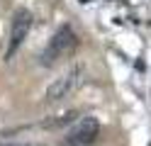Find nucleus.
Masks as SVG:
<instances>
[{
  "instance_id": "obj_7",
  "label": "nucleus",
  "mask_w": 151,
  "mask_h": 146,
  "mask_svg": "<svg viewBox=\"0 0 151 146\" xmlns=\"http://www.w3.org/2000/svg\"><path fill=\"white\" fill-rule=\"evenodd\" d=\"M81 3H88V0H81Z\"/></svg>"
},
{
  "instance_id": "obj_4",
  "label": "nucleus",
  "mask_w": 151,
  "mask_h": 146,
  "mask_svg": "<svg viewBox=\"0 0 151 146\" xmlns=\"http://www.w3.org/2000/svg\"><path fill=\"white\" fill-rule=\"evenodd\" d=\"M100 134V122L98 117L86 114L81 119H76L71 124V129L66 132V136L61 139V146H90Z\"/></svg>"
},
{
  "instance_id": "obj_6",
  "label": "nucleus",
  "mask_w": 151,
  "mask_h": 146,
  "mask_svg": "<svg viewBox=\"0 0 151 146\" xmlns=\"http://www.w3.org/2000/svg\"><path fill=\"white\" fill-rule=\"evenodd\" d=\"M0 146H37V144H24V141H3Z\"/></svg>"
},
{
  "instance_id": "obj_5",
  "label": "nucleus",
  "mask_w": 151,
  "mask_h": 146,
  "mask_svg": "<svg viewBox=\"0 0 151 146\" xmlns=\"http://www.w3.org/2000/svg\"><path fill=\"white\" fill-rule=\"evenodd\" d=\"M76 114L78 112H63V114H59V117H54V119H44V127L46 129H56V127H66V124H73L76 122Z\"/></svg>"
},
{
  "instance_id": "obj_2",
  "label": "nucleus",
  "mask_w": 151,
  "mask_h": 146,
  "mask_svg": "<svg viewBox=\"0 0 151 146\" xmlns=\"http://www.w3.org/2000/svg\"><path fill=\"white\" fill-rule=\"evenodd\" d=\"M83 78H86V66H83L81 61L68 66L59 78H54V81L46 85L44 100L46 102H61L63 97H68V95H73L76 90H78V85L83 83Z\"/></svg>"
},
{
  "instance_id": "obj_1",
  "label": "nucleus",
  "mask_w": 151,
  "mask_h": 146,
  "mask_svg": "<svg viewBox=\"0 0 151 146\" xmlns=\"http://www.w3.org/2000/svg\"><path fill=\"white\" fill-rule=\"evenodd\" d=\"M76 46H78V37H76L73 27H71V24L56 27V32L51 34L49 44L44 46V51H42V56H39V63H42L44 68H51V66H56L59 61L68 58V56L76 51Z\"/></svg>"
},
{
  "instance_id": "obj_3",
  "label": "nucleus",
  "mask_w": 151,
  "mask_h": 146,
  "mask_svg": "<svg viewBox=\"0 0 151 146\" xmlns=\"http://www.w3.org/2000/svg\"><path fill=\"white\" fill-rule=\"evenodd\" d=\"M32 27H34V15L27 7H17L15 15H12V22H10V39H7V49H5L7 61L20 51V46L24 44V39L29 37Z\"/></svg>"
}]
</instances>
